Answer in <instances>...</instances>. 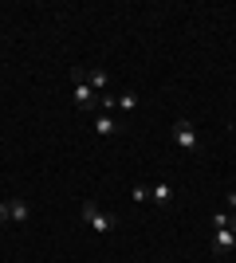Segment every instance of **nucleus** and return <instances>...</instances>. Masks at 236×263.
<instances>
[{
    "label": "nucleus",
    "mask_w": 236,
    "mask_h": 263,
    "mask_svg": "<svg viewBox=\"0 0 236 263\" xmlns=\"http://www.w3.org/2000/svg\"><path fill=\"white\" fill-rule=\"evenodd\" d=\"M95 134H102V138L118 134V118H114V114H106V110H99V114H95Z\"/></svg>",
    "instance_id": "20e7f679"
},
{
    "label": "nucleus",
    "mask_w": 236,
    "mask_h": 263,
    "mask_svg": "<svg viewBox=\"0 0 236 263\" xmlns=\"http://www.w3.org/2000/svg\"><path fill=\"white\" fill-rule=\"evenodd\" d=\"M130 197H134V200H150V189L146 185H134V189H130Z\"/></svg>",
    "instance_id": "9d476101"
},
{
    "label": "nucleus",
    "mask_w": 236,
    "mask_h": 263,
    "mask_svg": "<svg viewBox=\"0 0 236 263\" xmlns=\"http://www.w3.org/2000/svg\"><path fill=\"white\" fill-rule=\"evenodd\" d=\"M0 220H8V200H0Z\"/></svg>",
    "instance_id": "ddd939ff"
},
{
    "label": "nucleus",
    "mask_w": 236,
    "mask_h": 263,
    "mask_svg": "<svg viewBox=\"0 0 236 263\" xmlns=\"http://www.w3.org/2000/svg\"><path fill=\"white\" fill-rule=\"evenodd\" d=\"M114 110H122V114H130V110H138V95H134V90H122V95L114 99Z\"/></svg>",
    "instance_id": "6e6552de"
},
{
    "label": "nucleus",
    "mask_w": 236,
    "mask_h": 263,
    "mask_svg": "<svg viewBox=\"0 0 236 263\" xmlns=\"http://www.w3.org/2000/svg\"><path fill=\"white\" fill-rule=\"evenodd\" d=\"M173 142H177L181 149H197V145H201V138H197V130H193V122H189V118L173 122Z\"/></svg>",
    "instance_id": "7ed1b4c3"
},
{
    "label": "nucleus",
    "mask_w": 236,
    "mask_h": 263,
    "mask_svg": "<svg viewBox=\"0 0 236 263\" xmlns=\"http://www.w3.org/2000/svg\"><path fill=\"white\" fill-rule=\"evenodd\" d=\"M87 83H90V90H95V95H102V90H106V83H111V75H106V67H95V71L87 75Z\"/></svg>",
    "instance_id": "0eeeda50"
},
{
    "label": "nucleus",
    "mask_w": 236,
    "mask_h": 263,
    "mask_svg": "<svg viewBox=\"0 0 236 263\" xmlns=\"http://www.w3.org/2000/svg\"><path fill=\"white\" fill-rule=\"evenodd\" d=\"M71 83H75V102H79V110H90V114H95V110H99V95L90 90L87 71H83V67H75V71H71Z\"/></svg>",
    "instance_id": "f257e3e1"
},
{
    "label": "nucleus",
    "mask_w": 236,
    "mask_h": 263,
    "mask_svg": "<svg viewBox=\"0 0 236 263\" xmlns=\"http://www.w3.org/2000/svg\"><path fill=\"white\" fill-rule=\"evenodd\" d=\"M213 240H216V252H232V248H236V232L232 228H216V236H213Z\"/></svg>",
    "instance_id": "423d86ee"
},
{
    "label": "nucleus",
    "mask_w": 236,
    "mask_h": 263,
    "mask_svg": "<svg viewBox=\"0 0 236 263\" xmlns=\"http://www.w3.org/2000/svg\"><path fill=\"white\" fill-rule=\"evenodd\" d=\"M83 220H87L95 232H111V228H114V216H106L95 200H87V204H83Z\"/></svg>",
    "instance_id": "f03ea898"
},
{
    "label": "nucleus",
    "mask_w": 236,
    "mask_h": 263,
    "mask_svg": "<svg viewBox=\"0 0 236 263\" xmlns=\"http://www.w3.org/2000/svg\"><path fill=\"white\" fill-rule=\"evenodd\" d=\"M32 216V209L24 204V200H8V220H16V224H24V220Z\"/></svg>",
    "instance_id": "1a4fd4ad"
},
{
    "label": "nucleus",
    "mask_w": 236,
    "mask_h": 263,
    "mask_svg": "<svg viewBox=\"0 0 236 263\" xmlns=\"http://www.w3.org/2000/svg\"><path fill=\"white\" fill-rule=\"evenodd\" d=\"M225 204H228V209L236 212V189H232V193H228V197H225Z\"/></svg>",
    "instance_id": "f8f14e48"
},
{
    "label": "nucleus",
    "mask_w": 236,
    "mask_h": 263,
    "mask_svg": "<svg viewBox=\"0 0 236 263\" xmlns=\"http://www.w3.org/2000/svg\"><path fill=\"white\" fill-rule=\"evenodd\" d=\"M150 200H154V204H161V209H166L169 200H173V185H169V181H161V185H154V189H150Z\"/></svg>",
    "instance_id": "39448f33"
},
{
    "label": "nucleus",
    "mask_w": 236,
    "mask_h": 263,
    "mask_svg": "<svg viewBox=\"0 0 236 263\" xmlns=\"http://www.w3.org/2000/svg\"><path fill=\"white\" fill-rule=\"evenodd\" d=\"M213 228H228V212H213Z\"/></svg>",
    "instance_id": "9b49d317"
},
{
    "label": "nucleus",
    "mask_w": 236,
    "mask_h": 263,
    "mask_svg": "<svg viewBox=\"0 0 236 263\" xmlns=\"http://www.w3.org/2000/svg\"><path fill=\"white\" fill-rule=\"evenodd\" d=\"M228 228H232V232H236V212H232V216H228Z\"/></svg>",
    "instance_id": "4468645a"
}]
</instances>
